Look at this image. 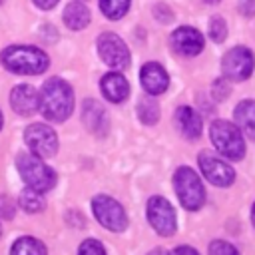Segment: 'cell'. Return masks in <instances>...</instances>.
<instances>
[{"label":"cell","instance_id":"16","mask_svg":"<svg viewBox=\"0 0 255 255\" xmlns=\"http://www.w3.org/2000/svg\"><path fill=\"white\" fill-rule=\"evenodd\" d=\"M102 94L112 102V104H120L128 98L129 94V84L128 80L120 74V72H110L102 78Z\"/></svg>","mask_w":255,"mask_h":255},{"label":"cell","instance_id":"23","mask_svg":"<svg viewBox=\"0 0 255 255\" xmlns=\"http://www.w3.org/2000/svg\"><path fill=\"white\" fill-rule=\"evenodd\" d=\"M100 8L110 20H120L129 8V0H100Z\"/></svg>","mask_w":255,"mask_h":255},{"label":"cell","instance_id":"18","mask_svg":"<svg viewBox=\"0 0 255 255\" xmlns=\"http://www.w3.org/2000/svg\"><path fill=\"white\" fill-rule=\"evenodd\" d=\"M235 122L247 137L255 139V100H243L237 104Z\"/></svg>","mask_w":255,"mask_h":255},{"label":"cell","instance_id":"6","mask_svg":"<svg viewBox=\"0 0 255 255\" xmlns=\"http://www.w3.org/2000/svg\"><path fill=\"white\" fill-rule=\"evenodd\" d=\"M96 219L110 231H124L128 227V215L124 207L110 195H96L92 199Z\"/></svg>","mask_w":255,"mask_h":255},{"label":"cell","instance_id":"17","mask_svg":"<svg viewBox=\"0 0 255 255\" xmlns=\"http://www.w3.org/2000/svg\"><path fill=\"white\" fill-rule=\"evenodd\" d=\"M175 124L187 139H197L201 135V116L189 106H181L175 110Z\"/></svg>","mask_w":255,"mask_h":255},{"label":"cell","instance_id":"37","mask_svg":"<svg viewBox=\"0 0 255 255\" xmlns=\"http://www.w3.org/2000/svg\"><path fill=\"white\" fill-rule=\"evenodd\" d=\"M207 2H219V0H207Z\"/></svg>","mask_w":255,"mask_h":255},{"label":"cell","instance_id":"19","mask_svg":"<svg viewBox=\"0 0 255 255\" xmlns=\"http://www.w3.org/2000/svg\"><path fill=\"white\" fill-rule=\"evenodd\" d=\"M64 22L70 30H82L90 24V10L84 2L74 0L64 8Z\"/></svg>","mask_w":255,"mask_h":255},{"label":"cell","instance_id":"35","mask_svg":"<svg viewBox=\"0 0 255 255\" xmlns=\"http://www.w3.org/2000/svg\"><path fill=\"white\" fill-rule=\"evenodd\" d=\"M0 128H2V114H0Z\"/></svg>","mask_w":255,"mask_h":255},{"label":"cell","instance_id":"4","mask_svg":"<svg viewBox=\"0 0 255 255\" xmlns=\"http://www.w3.org/2000/svg\"><path fill=\"white\" fill-rule=\"evenodd\" d=\"M209 133H211V141L215 143V149L221 155H225L227 159H243L245 141L239 128H235L231 122L215 120L211 124Z\"/></svg>","mask_w":255,"mask_h":255},{"label":"cell","instance_id":"30","mask_svg":"<svg viewBox=\"0 0 255 255\" xmlns=\"http://www.w3.org/2000/svg\"><path fill=\"white\" fill-rule=\"evenodd\" d=\"M239 8H241V12L245 16H253L255 14V0H243Z\"/></svg>","mask_w":255,"mask_h":255},{"label":"cell","instance_id":"1","mask_svg":"<svg viewBox=\"0 0 255 255\" xmlns=\"http://www.w3.org/2000/svg\"><path fill=\"white\" fill-rule=\"evenodd\" d=\"M40 110L50 122H64L74 110V92L68 82L60 78H50L40 90Z\"/></svg>","mask_w":255,"mask_h":255},{"label":"cell","instance_id":"8","mask_svg":"<svg viewBox=\"0 0 255 255\" xmlns=\"http://www.w3.org/2000/svg\"><path fill=\"white\" fill-rule=\"evenodd\" d=\"M255 68V58L251 54L249 48H243V46H237V48H231L225 56H223V62H221V70H223V76L227 80H233V82H243L251 76Z\"/></svg>","mask_w":255,"mask_h":255},{"label":"cell","instance_id":"22","mask_svg":"<svg viewBox=\"0 0 255 255\" xmlns=\"http://www.w3.org/2000/svg\"><path fill=\"white\" fill-rule=\"evenodd\" d=\"M18 201H20V207L24 211H28V213H38V211L44 209V197H42V193L30 189V187H26L20 193V199Z\"/></svg>","mask_w":255,"mask_h":255},{"label":"cell","instance_id":"20","mask_svg":"<svg viewBox=\"0 0 255 255\" xmlns=\"http://www.w3.org/2000/svg\"><path fill=\"white\" fill-rule=\"evenodd\" d=\"M10 253L12 255H46V247L36 237H20L14 241Z\"/></svg>","mask_w":255,"mask_h":255},{"label":"cell","instance_id":"10","mask_svg":"<svg viewBox=\"0 0 255 255\" xmlns=\"http://www.w3.org/2000/svg\"><path fill=\"white\" fill-rule=\"evenodd\" d=\"M24 139L34 155L38 157H52L58 149V137L56 131L44 124H32L24 131Z\"/></svg>","mask_w":255,"mask_h":255},{"label":"cell","instance_id":"9","mask_svg":"<svg viewBox=\"0 0 255 255\" xmlns=\"http://www.w3.org/2000/svg\"><path fill=\"white\" fill-rule=\"evenodd\" d=\"M147 219L151 223V227L163 235V237H169L175 233V227H177V221H175V211L171 207V203L165 199V197H151L147 201Z\"/></svg>","mask_w":255,"mask_h":255},{"label":"cell","instance_id":"12","mask_svg":"<svg viewBox=\"0 0 255 255\" xmlns=\"http://www.w3.org/2000/svg\"><path fill=\"white\" fill-rule=\"evenodd\" d=\"M171 46L183 56H195L203 50V36L191 26H181L171 34Z\"/></svg>","mask_w":255,"mask_h":255},{"label":"cell","instance_id":"33","mask_svg":"<svg viewBox=\"0 0 255 255\" xmlns=\"http://www.w3.org/2000/svg\"><path fill=\"white\" fill-rule=\"evenodd\" d=\"M149 255H165V251H163V249H155V251H151Z\"/></svg>","mask_w":255,"mask_h":255},{"label":"cell","instance_id":"24","mask_svg":"<svg viewBox=\"0 0 255 255\" xmlns=\"http://www.w3.org/2000/svg\"><path fill=\"white\" fill-rule=\"evenodd\" d=\"M209 36L213 42H223L225 36H227V26L223 22L221 16H213L211 22H209Z\"/></svg>","mask_w":255,"mask_h":255},{"label":"cell","instance_id":"36","mask_svg":"<svg viewBox=\"0 0 255 255\" xmlns=\"http://www.w3.org/2000/svg\"><path fill=\"white\" fill-rule=\"evenodd\" d=\"M0 235H2V223H0Z\"/></svg>","mask_w":255,"mask_h":255},{"label":"cell","instance_id":"2","mask_svg":"<svg viewBox=\"0 0 255 255\" xmlns=\"http://www.w3.org/2000/svg\"><path fill=\"white\" fill-rule=\"evenodd\" d=\"M0 60L6 70L14 74H42L50 66V58L44 50L34 46H8L0 54Z\"/></svg>","mask_w":255,"mask_h":255},{"label":"cell","instance_id":"28","mask_svg":"<svg viewBox=\"0 0 255 255\" xmlns=\"http://www.w3.org/2000/svg\"><path fill=\"white\" fill-rule=\"evenodd\" d=\"M14 213H16V203H14L8 195H2V197H0V217L12 219Z\"/></svg>","mask_w":255,"mask_h":255},{"label":"cell","instance_id":"34","mask_svg":"<svg viewBox=\"0 0 255 255\" xmlns=\"http://www.w3.org/2000/svg\"><path fill=\"white\" fill-rule=\"evenodd\" d=\"M251 221H253V227H255V203H253V209H251Z\"/></svg>","mask_w":255,"mask_h":255},{"label":"cell","instance_id":"29","mask_svg":"<svg viewBox=\"0 0 255 255\" xmlns=\"http://www.w3.org/2000/svg\"><path fill=\"white\" fill-rule=\"evenodd\" d=\"M153 14H155V18L161 20V22H171V18H173L171 10H169L165 4H157V6L153 8Z\"/></svg>","mask_w":255,"mask_h":255},{"label":"cell","instance_id":"25","mask_svg":"<svg viewBox=\"0 0 255 255\" xmlns=\"http://www.w3.org/2000/svg\"><path fill=\"white\" fill-rule=\"evenodd\" d=\"M209 255H239V251L231 243L223 239H215L209 243Z\"/></svg>","mask_w":255,"mask_h":255},{"label":"cell","instance_id":"11","mask_svg":"<svg viewBox=\"0 0 255 255\" xmlns=\"http://www.w3.org/2000/svg\"><path fill=\"white\" fill-rule=\"evenodd\" d=\"M197 161H199L201 173H203L213 185L227 187V185L233 183V179H235V171L231 169L229 163H225L223 159H219L215 153H211V151H201Z\"/></svg>","mask_w":255,"mask_h":255},{"label":"cell","instance_id":"7","mask_svg":"<svg viewBox=\"0 0 255 255\" xmlns=\"http://www.w3.org/2000/svg\"><path fill=\"white\" fill-rule=\"evenodd\" d=\"M98 54L112 70H126L129 66V50L114 32H104L98 38Z\"/></svg>","mask_w":255,"mask_h":255},{"label":"cell","instance_id":"38","mask_svg":"<svg viewBox=\"0 0 255 255\" xmlns=\"http://www.w3.org/2000/svg\"><path fill=\"white\" fill-rule=\"evenodd\" d=\"M2 2H4V0H0V4H2Z\"/></svg>","mask_w":255,"mask_h":255},{"label":"cell","instance_id":"13","mask_svg":"<svg viewBox=\"0 0 255 255\" xmlns=\"http://www.w3.org/2000/svg\"><path fill=\"white\" fill-rule=\"evenodd\" d=\"M10 106L20 116H32L40 108V96L36 94V90L32 86L20 84L10 94Z\"/></svg>","mask_w":255,"mask_h":255},{"label":"cell","instance_id":"31","mask_svg":"<svg viewBox=\"0 0 255 255\" xmlns=\"http://www.w3.org/2000/svg\"><path fill=\"white\" fill-rule=\"evenodd\" d=\"M171 255H199V253L193 247H189V245H179V247H175L171 251Z\"/></svg>","mask_w":255,"mask_h":255},{"label":"cell","instance_id":"32","mask_svg":"<svg viewBox=\"0 0 255 255\" xmlns=\"http://www.w3.org/2000/svg\"><path fill=\"white\" fill-rule=\"evenodd\" d=\"M34 4L40 6V8H44V10H48V8H54L58 4V0H34Z\"/></svg>","mask_w":255,"mask_h":255},{"label":"cell","instance_id":"5","mask_svg":"<svg viewBox=\"0 0 255 255\" xmlns=\"http://www.w3.org/2000/svg\"><path fill=\"white\" fill-rule=\"evenodd\" d=\"M173 187L177 191V197L181 205L189 211H195L205 201V189L199 179V175L191 167H179L173 175Z\"/></svg>","mask_w":255,"mask_h":255},{"label":"cell","instance_id":"3","mask_svg":"<svg viewBox=\"0 0 255 255\" xmlns=\"http://www.w3.org/2000/svg\"><path fill=\"white\" fill-rule=\"evenodd\" d=\"M16 167L24 179V183L34 191H50L56 185V171L48 167L42 157L34 153H20L16 159Z\"/></svg>","mask_w":255,"mask_h":255},{"label":"cell","instance_id":"21","mask_svg":"<svg viewBox=\"0 0 255 255\" xmlns=\"http://www.w3.org/2000/svg\"><path fill=\"white\" fill-rule=\"evenodd\" d=\"M137 116L145 126H153L159 120V104L151 96H143L137 102Z\"/></svg>","mask_w":255,"mask_h":255},{"label":"cell","instance_id":"15","mask_svg":"<svg viewBox=\"0 0 255 255\" xmlns=\"http://www.w3.org/2000/svg\"><path fill=\"white\" fill-rule=\"evenodd\" d=\"M82 122L94 133H106V129H108L106 110L96 100H86L82 104Z\"/></svg>","mask_w":255,"mask_h":255},{"label":"cell","instance_id":"26","mask_svg":"<svg viewBox=\"0 0 255 255\" xmlns=\"http://www.w3.org/2000/svg\"><path fill=\"white\" fill-rule=\"evenodd\" d=\"M78 255H106V249H104V245H102L100 241H96V239H86V241L80 245Z\"/></svg>","mask_w":255,"mask_h":255},{"label":"cell","instance_id":"14","mask_svg":"<svg viewBox=\"0 0 255 255\" xmlns=\"http://www.w3.org/2000/svg\"><path fill=\"white\" fill-rule=\"evenodd\" d=\"M139 78H141V86L143 90L149 94V96H159L167 90V84H169V78H167V72L157 64V62H147L143 64L141 72H139Z\"/></svg>","mask_w":255,"mask_h":255},{"label":"cell","instance_id":"27","mask_svg":"<svg viewBox=\"0 0 255 255\" xmlns=\"http://www.w3.org/2000/svg\"><path fill=\"white\" fill-rule=\"evenodd\" d=\"M229 84H227V80H223V78H217L215 82H213V86H211V94H213V98L217 100V102H221V100H225L227 96H229Z\"/></svg>","mask_w":255,"mask_h":255}]
</instances>
